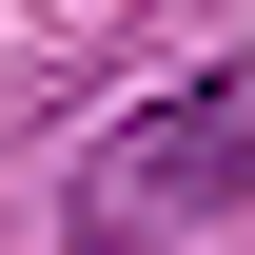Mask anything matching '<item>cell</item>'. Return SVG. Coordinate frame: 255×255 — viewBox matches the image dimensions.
<instances>
[{
	"label": "cell",
	"mask_w": 255,
	"mask_h": 255,
	"mask_svg": "<svg viewBox=\"0 0 255 255\" xmlns=\"http://www.w3.org/2000/svg\"><path fill=\"white\" fill-rule=\"evenodd\" d=\"M79 196H118V216H255V59L137 98V118L79 157Z\"/></svg>",
	"instance_id": "cell-1"
}]
</instances>
